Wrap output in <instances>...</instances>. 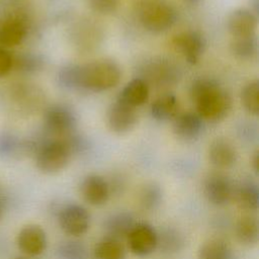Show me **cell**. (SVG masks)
<instances>
[{"label": "cell", "mask_w": 259, "mask_h": 259, "mask_svg": "<svg viewBox=\"0 0 259 259\" xmlns=\"http://www.w3.org/2000/svg\"><path fill=\"white\" fill-rule=\"evenodd\" d=\"M173 46L189 64L194 65L199 61L204 52L205 39L197 31H184L174 37Z\"/></svg>", "instance_id": "cell-12"}, {"label": "cell", "mask_w": 259, "mask_h": 259, "mask_svg": "<svg viewBox=\"0 0 259 259\" xmlns=\"http://www.w3.org/2000/svg\"><path fill=\"white\" fill-rule=\"evenodd\" d=\"M150 79L158 82L159 84L163 83H172L178 77L177 68L167 62H159L154 63V65L150 66Z\"/></svg>", "instance_id": "cell-28"}, {"label": "cell", "mask_w": 259, "mask_h": 259, "mask_svg": "<svg viewBox=\"0 0 259 259\" xmlns=\"http://www.w3.org/2000/svg\"><path fill=\"white\" fill-rule=\"evenodd\" d=\"M203 128V119L194 112H184L174 119L173 131L183 141L196 140Z\"/></svg>", "instance_id": "cell-16"}, {"label": "cell", "mask_w": 259, "mask_h": 259, "mask_svg": "<svg viewBox=\"0 0 259 259\" xmlns=\"http://www.w3.org/2000/svg\"><path fill=\"white\" fill-rule=\"evenodd\" d=\"M130 251L137 256L143 257L152 254L158 246V232L146 223H136L126 237Z\"/></svg>", "instance_id": "cell-6"}, {"label": "cell", "mask_w": 259, "mask_h": 259, "mask_svg": "<svg viewBox=\"0 0 259 259\" xmlns=\"http://www.w3.org/2000/svg\"><path fill=\"white\" fill-rule=\"evenodd\" d=\"M252 162H253V168H254L255 172H257L258 171V153H256L254 155Z\"/></svg>", "instance_id": "cell-35"}, {"label": "cell", "mask_w": 259, "mask_h": 259, "mask_svg": "<svg viewBox=\"0 0 259 259\" xmlns=\"http://www.w3.org/2000/svg\"><path fill=\"white\" fill-rule=\"evenodd\" d=\"M162 201L163 190L156 182H147L138 191V204L144 210H155Z\"/></svg>", "instance_id": "cell-22"}, {"label": "cell", "mask_w": 259, "mask_h": 259, "mask_svg": "<svg viewBox=\"0 0 259 259\" xmlns=\"http://www.w3.org/2000/svg\"><path fill=\"white\" fill-rule=\"evenodd\" d=\"M203 193L212 205L224 206L232 199L234 187L227 175L221 172H212L204 179Z\"/></svg>", "instance_id": "cell-8"}, {"label": "cell", "mask_w": 259, "mask_h": 259, "mask_svg": "<svg viewBox=\"0 0 259 259\" xmlns=\"http://www.w3.org/2000/svg\"><path fill=\"white\" fill-rule=\"evenodd\" d=\"M258 42L255 35L244 36V37H234L231 42V51L233 54L244 60L252 59L257 54Z\"/></svg>", "instance_id": "cell-26"}, {"label": "cell", "mask_w": 259, "mask_h": 259, "mask_svg": "<svg viewBox=\"0 0 259 259\" xmlns=\"http://www.w3.org/2000/svg\"><path fill=\"white\" fill-rule=\"evenodd\" d=\"M241 100L248 112L257 115L259 112V83L257 80L248 83L242 90Z\"/></svg>", "instance_id": "cell-29"}, {"label": "cell", "mask_w": 259, "mask_h": 259, "mask_svg": "<svg viewBox=\"0 0 259 259\" xmlns=\"http://www.w3.org/2000/svg\"><path fill=\"white\" fill-rule=\"evenodd\" d=\"M94 257L95 259H125V250L120 240L105 236L96 243Z\"/></svg>", "instance_id": "cell-23"}, {"label": "cell", "mask_w": 259, "mask_h": 259, "mask_svg": "<svg viewBox=\"0 0 259 259\" xmlns=\"http://www.w3.org/2000/svg\"><path fill=\"white\" fill-rule=\"evenodd\" d=\"M16 243L23 255L36 257L47 248V234L38 225H27L19 231Z\"/></svg>", "instance_id": "cell-9"}, {"label": "cell", "mask_w": 259, "mask_h": 259, "mask_svg": "<svg viewBox=\"0 0 259 259\" xmlns=\"http://www.w3.org/2000/svg\"><path fill=\"white\" fill-rule=\"evenodd\" d=\"M190 96L195 103L197 114L210 122L220 121L230 111V95L213 79H196L190 88Z\"/></svg>", "instance_id": "cell-1"}, {"label": "cell", "mask_w": 259, "mask_h": 259, "mask_svg": "<svg viewBox=\"0 0 259 259\" xmlns=\"http://www.w3.org/2000/svg\"><path fill=\"white\" fill-rule=\"evenodd\" d=\"M15 259H36L35 257H30V256H26V255H22V256H18Z\"/></svg>", "instance_id": "cell-36"}, {"label": "cell", "mask_w": 259, "mask_h": 259, "mask_svg": "<svg viewBox=\"0 0 259 259\" xmlns=\"http://www.w3.org/2000/svg\"><path fill=\"white\" fill-rule=\"evenodd\" d=\"M58 259H87V248L79 241H65L56 249Z\"/></svg>", "instance_id": "cell-27"}, {"label": "cell", "mask_w": 259, "mask_h": 259, "mask_svg": "<svg viewBox=\"0 0 259 259\" xmlns=\"http://www.w3.org/2000/svg\"><path fill=\"white\" fill-rule=\"evenodd\" d=\"M42 59L34 54H22L13 59V65L15 68L23 73H33L42 67Z\"/></svg>", "instance_id": "cell-31"}, {"label": "cell", "mask_w": 259, "mask_h": 259, "mask_svg": "<svg viewBox=\"0 0 259 259\" xmlns=\"http://www.w3.org/2000/svg\"><path fill=\"white\" fill-rule=\"evenodd\" d=\"M149 98V86L142 78H135L130 81L121 90L118 100L125 104L137 107L143 105Z\"/></svg>", "instance_id": "cell-20"}, {"label": "cell", "mask_w": 259, "mask_h": 259, "mask_svg": "<svg viewBox=\"0 0 259 259\" xmlns=\"http://www.w3.org/2000/svg\"><path fill=\"white\" fill-rule=\"evenodd\" d=\"M184 1L187 2V3H189V4H196V3L200 2L201 0H184Z\"/></svg>", "instance_id": "cell-37"}, {"label": "cell", "mask_w": 259, "mask_h": 259, "mask_svg": "<svg viewBox=\"0 0 259 259\" xmlns=\"http://www.w3.org/2000/svg\"><path fill=\"white\" fill-rule=\"evenodd\" d=\"M135 224L134 215L131 212L118 211L112 213L104 222V229L107 233L106 236H110L118 240L123 238L126 239Z\"/></svg>", "instance_id": "cell-18"}, {"label": "cell", "mask_w": 259, "mask_h": 259, "mask_svg": "<svg viewBox=\"0 0 259 259\" xmlns=\"http://www.w3.org/2000/svg\"><path fill=\"white\" fill-rule=\"evenodd\" d=\"M208 160L219 169H228L236 163L237 151L231 142L224 138H218L209 145Z\"/></svg>", "instance_id": "cell-15"}, {"label": "cell", "mask_w": 259, "mask_h": 259, "mask_svg": "<svg viewBox=\"0 0 259 259\" xmlns=\"http://www.w3.org/2000/svg\"><path fill=\"white\" fill-rule=\"evenodd\" d=\"M45 128L50 135L65 139L72 134L76 126V117L73 111L63 104L49 107L45 113Z\"/></svg>", "instance_id": "cell-5"}, {"label": "cell", "mask_w": 259, "mask_h": 259, "mask_svg": "<svg viewBox=\"0 0 259 259\" xmlns=\"http://www.w3.org/2000/svg\"><path fill=\"white\" fill-rule=\"evenodd\" d=\"M118 65L107 59L96 60L79 67V88L100 92L115 87L120 80Z\"/></svg>", "instance_id": "cell-2"}, {"label": "cell", "mask_w": 259, "mask_h": 259, "mask_svg": "<svg viewBox=\"0 0 259 259\" xmlns=\"http://www.w3.org/2000/svg\"><path fill=\"white\" fill-rule=\"evenodd\" d=\"M59 225L69 236H82L90 227V213L80 204H67L59 212Z\"/></svg>", "instance_id": "cell-7"}, {"label": "cell", "mask_w": 259, "mask_h": 259, "mask_svg": "<svg viewBox=\"0 0 259 259\" xmlns=\"http://www.w3.org/2000/svg\"><path fill=\"white\" fill-rule=\"evenodd\" d=\"M138 114L132 107L120 100L113 102L107 111V123L110 130L116 134L131 132L137 124Z\"/></svg>", "instance_id": "cell-11"}, {"label": "cell", "mask_w": 259, "mask_h": 259, "mask_svg": "<svg viewBox=\"0 0 259 259\" xmlns=\"http://www.w3.org/2000/svg\"><path fill=\"white\" fill-rule=\"evenodd\" d=\"M233 196L238 206L245 211H255L259 206L258 184L250 179L241 181L234 189Z\"/></svg>", "instance_id": "cell-17"}, {"label": "cell", "mask_w": 259, "mask_h": 259, "mask_svg": "<svg viewBox=\"0 0 259 259\" xmlns=\"http://www.w3.org/2000/svg\"><path fill=\"white\" fill-rule=\"evenodd\" d=\"M13 67L12 55L3 47H0V78L7 75Z\"/></svg>", "instance_id": "cell-34"}, {"label": "cell", "mask_w": 259, "mask_h": 259, "mask_svg": "<svg viewBox=\"0 0 259 259\" xmlns=\"http://www.w3.org/2000/svg\"><path fill=\"white\" fill-rule=\"evenodd\" d=\"M23 150V143L13 134L0 133V157L8 158Z\"/></svg>", "instance_id": "cell-30"}, {"label": "cell", "mask_w": 259, "mask_h": 259, "mask_svg": "<svg viewBox=\"0 0 259 259\" xmlns=\"http://www.w3.org/2000/svg\"><path fill=\"white\" fill-rule=\"evenodd\" d=\"M79 67L80 65H67L58 74V81L61 86L67 89L79 88Z\"/></svg>", "instance_id": "cell-32"}, {"label": "cell", "mask_w": 259, "mask_h": 259, "mask_svg": "<svg viewBox=\"0 0 259 259\" xmlns=\"http://www.w3.org/2000/svg\"><path fill=\"white\" fill-rule=\"evenodd\" d=\"M80 190L84 200L93 206L105 204L110 196L107 180L97 174L87 175L81 182Z\"/></svg>", "instance_id": "cell-13"}, {"label": "cell", "mask_w": 259, "mask_h": 259, "mask_svg": "<svg viewBox=\"0 0 259 259\" xmlns=\"http://www.w3.org/2000/svg\"><path fill=\"white\" fill-rule=\"evenodd\" d=\"M178 100L172 93H165L159 96L151 106L152 116L157 120H169L178 114Z\"/></svg>", "instance_id": "cell-21"}, {"label": "cell", "mask_w": 259, "mask_h": 259, "mask_svg": "<svg viewBox=\"0 0 259 259\" xmlns=\"http://www.w3.org/2000/svg\"><path fill=\"white\" fill-rule=\"evenodd\" d=\"M138 17L147 30L159 33L174 25L177 12L166 0H141L138 4Z\"/></svg>", "instance_id": "cell-3"}, {"label": "cell", "mask_w": 259, "mask_h": 259, "mask_svg": "<svg viewBox=\"0 0 259 259\" xmlns=\"http://www.w3.org/2000/svg\"><path fill=\"white\" fill-rule=\"evenodd\" d=\"M231 248L221 238H211L203 242L197 252V259H231Z\"/></svg>", "instance_id": "cell-24"}, {"label": "cell", "mask_w": 259, "mask_h": 259, "mask_svg": "<svg viewBox=\"0 0 259 259\" xmlns=\"http://www.w3.org/2000/svg\"><path fill=\"white\" fill-rule=\"evenodd\" d=\"M27 22L19 14L0 17V46L14 47L23 41L27 34Z\"/></svg>", "instance_id": "cell-10"}, {"label": "cell", "mask_w": 259, "mask_h": 259, "mask_svg": "<svg viewBox=\"0 0 259 259\" xmlns=\"http://www.w3.org/2000/svg\"><path fill=\"white\" fill-rule=\"evenodd\" d=\"M2 214H3V202L0 199V218L2 217Z\"/></svg>", "instance_id": "cell-38"}, {"label": "cell", "mask_w": 259, "mask_h": 259, "mask_svg": "<svg viewBox=\"0 0 259 259\" xmlns=\"http://www.w3.org/2000/svg\"><path fill=\"white\" fill-rule=\"evenodd\" d=\"M72 155L65 139H45L35 152L36 167L46 174L58 173L68 165Z\"/></svg>", "instance_id": "cell-4"}, {"label": "cell", "mask_w": 259, "mask_h": 259, "mask_svg": "<svg viewBox=\"0 0 259 259\" xmlns=\"http://www.w3.org/2000/svg\"><path fill=\"white\" fill-rule=\"evenodd\" d=\"M235 235L244 246L256 245L259 239V224L256 217L252 214L241 215L235 224Z\"/></svg>", "instance_id": "cell-19"}, {"label": "cell", "mask_w": 259, "mask_h": 259, "mask_svg": "<svg viewBox=\"0 0 259 259\" xmlns=\"http://www.w3.org/2000/svg\"><path fill=\"white\" fill-rule=\"evenodd\" d=\"M119 4V0H89L92 10L101 14H109L114 12Z\"/></svg>", "instance_id": "cell-33"}, {"label": "cell", "mask_w": 259, "mask_h": 259, "mask_svg": "<svg viewBox=\"0 0 259 259\" xmlns=\"http://www.w3.org/2000/svg\"><path fill=\"white\" fill-rule=\"evenodd\" d=\"M184 240L182 235L173 228L164 229L158 233V247L165 253H176L182 249Z\"/></svg>", "instance_id": "cell-25"}, {"label": "cell", "mask_w": 259, "mask_h": 259, "mask_svg": "<svg viewBox=\"0 0 259 259\" xmlns=\"http://www.w3.org/2000/svg\"><path fill=\"white\" fill-rule=\"evenodd\" d=\"M257 17L248 9L240 8L233 11L228 18V29L234 37L255 35Z\"/></svg>", "instance_id": "cell-14"}]
</instances>
